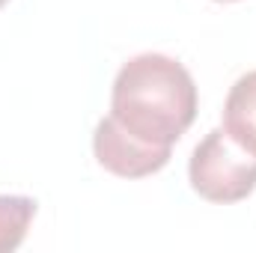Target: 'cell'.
Listing matches in <instances>:
<instances>
[{"label": "cell", "mask_w": 256, "mask_h": 253, "mask_svg": "<svg viewBox=\"0 0 256 253\" xmlns=\"http://www.w3.org/2000/svg\"><path fill=\"white\" fill-rule=\"evenodd\" d=\"M196 84L167 54H137L114 78L110 116L143 143L170 146L196 120Z\"/></svg>", "instance_id": "obj_1"}, {"label": "cell", "mask_w": 256, "mask_h": 253, "mask_svg": "<svg viewBox=\"0 0 256 253\" xmlns=\"http://www.w3.org/2000/svg\"><path fill=\"white\" fill-rule=\"evenodd\" d=\"M191 188L208 202H242L256 190V155L248 152L226 128H212L191 152Z\"/></svg>", "instance_id": "obj_2"}, {"label": "cell", "mask_w": 256, "mask_h": 253, "mask_svg": "<svg viewBox=\"0 0 256 253\" xmlns=\"http://www.w3.org/2000/svg\"><path fill=\"white\" fill-rule=\"evenodd\" d=\"M92 152L96 161L120 179H146L164 170L170 161V146H152L137 140L114 116L98 120L92 131Z\"/></svg>", "instance_id": "obj_3"}, {"label": "cell", "mask_w": 256, "mask_h": 253, "mask_svg": "<svg viewBox=\"0 0 256 253\" xmlns=\"http://www.w3.org/2000/svg\"><path fill=\"white\" fill-rule=\"evenodd\" d=\"M224 128L256 155V68L230 86V96L224 102Z\"/></svg>", "instance_id": "obj_4"}, {"label": "cell", "mask_w": 256, "mask_h": 253, "mask_svg": "<svg viewBox=\"0 0 256 253\" xmlns=\"http://www.w3.org/2000/svg\"><path fill=\"white\" fill-rule=\"evenodd\" d=\"M36 218V200L21 194H0V253H12L27 238Z\"/></svg>", "instance_id": "obj_5"}, {"label": "cell", "mask_w": 256, "mask_h": 253, "mask_svg": "<svg viewBox=\"0 0 256 253\" xmlns=\"http://www.w3.org/2000/svg\"><path fill=\"white\" fill-rule=\"evenodd\" d=\"M214 3H238V0H214Z\"/></svg>", "instance_id": "obj_6"}, {"label": "cell", "mask_w": 256, "mask_h": 253, "mask_svg": "<svg viewBox=\"0 0 256 253\" xmlns=\"http://www.w3.org/2000/svg\"><path fill=\"white\" fill-rule=\"evenodd\" d=\"M6 3H9V0H0V6H6Z\"/></svg>", "instance_id": "obj_7"}]
</instances>
